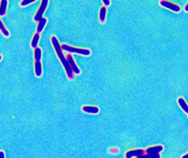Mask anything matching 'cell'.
I'll return each mask as SVG.
<instances>
[{
  "label": "cell",
  "instance_id": "1",
  "mask_svg": "<svg viewBox=\"0 0 188 158\" xmlns=\"http://www.w3.org/2000/svg\"><path fill=\"white\" fill-rule=\"evenodd\" d=\"M51 42L53 45L54 47L55 48L56 52L58 55V58L64 66L65 69L66 70L67 76L69 79H72L74 77V73H73L74 71L72 70L71 67L69 64V61H67L66 58L65 57L64 54L62 53L61 47L59 44L58 40L55 36H53V37H51Z\"/></svg>",
  "mask_w": 188,
  "mask_h": 158
},
{
  "label": "cell",
  "instance_id": "2",
  "mask_svg": "<svg viewBox=\"0 0 188 158\" xmlns=\"http://www.w3.org/2000/svg\"><path fill=\"white\" fill-rule=\"evenodd\" d=\"M62 50L66 51L67 52L70 53H75L77 54H80L81 55H90V50H86V49H82V48H75L71 46H69L68 45L63 44L61 46Z\"/></svg>",
  "mask_w": 188,
  "mask_h": 158
},
{
  "label": "cell",
  "instance_id": "3",
  "mask_svg": "<svg viewBox=\"0 0 188 158\" xmlns=\"http://www.w3.org/2000/svg\"><path fill=\"white\" fill-rule=\"evenodd\" d=\"M48 2H49L48 0H42L40 8L38 9L37 13L35 16L34 18V21H39L42 18V15L48 6Z\"/></svg>",
  "mask_w": 188,
  "mask_h": 158
},
{
  "label": "cell",
  "instance_id": "4",
  "mask_svg": "<svg viewBox=\"0 0 188 158\" xmlns=\"http://www.w3.org/2000/svg\"><path fill=\"white\" fill-rule=\"evenodd\" d=\"M160 4L162 6L164 7L165 8H168L171 11H174L175 12H179L180 11V7L179 6L175 5L174 3L167 1H161L160 2Z\"/></svg>",
  "mask_w": 188,
  "mask_h": 158
},
{
  "label": "cell",
  "instance_id": "5",
  "mask_svg": "<svg viewBox=\"0 0 188 158\" xmlns=\"http://www.w3.org/2000/svg\"><path fill=\"white\" fill-rule=\"evenodd\" d=\"M67 61H69V64L74 73L76 74H80L81 73L80 69L78 68V67L75 63L74 59L71 54H69L68 55H67Z\"/></svg>",
  "mask_w": 188,
  "mask_h": 158
},
{
  "label": "cell",
  "instance_id": "6",
  "mask_svg": "<svg viewBox=\"0 0 188 158\" xmlns=\"http://www.w3.org/2000/svg\"><path fill=\"white\" fill-rule=\"evenodd\" d=\"M145 151L142 149H138L136 150H130L126 153V157L127 158H131L134 156L138 157L139 156L145 154Z\"/></svg>",
  "mask_w": 188,
  "mask_h": 158
},
{
  "label": "cell",
  "instance_id": "7",
  "mask_svg": "<svg viewBox=\"0 0 188 158\" xmlns=\"http://www.w3.org/2000/svg\"><path fill=\"white\" fill-rule=\"evenodd\" d=\"M163 150V147L162 145H157L154 147H149L145 150L147 154H157L159 153Z\"/></svg>",
  "mask_w": 188,
  "mask_h": 158
},
{
  "label": "cell",
  "instance_id": "8",
  "mask_svg": "<svg viewBox=\"0 0 188 158\" xmlns=\"http://www.w3.org/2000/svg\"><path fill=\"white\" fill-rule=\"evenodd\" d=\"M82 111L86 113L90 114H98L99 112V109L97 107L92 106H84L82 107Z\"/></svg>",
  "mask_w": 188,
  "mask_h": 158
},
{
  "label": "cell",
  "instance_id": "9",
  "mask_svg": "<svg viewBox=\"0 0 188 158\" xmlns=\"http://www.w3.org/2000/svg\"><path fill=\"white\" fill-rule=\"evenodd\" d=\"M35 73L37 77H40L42 74V66L40 61H35Z\"/></svg>",
  "mask_w": 188,
  "mask_h": 158
},
{
  "label": "cell",
  "instance_id": "10",
  "mask_svg": "<svg viewBox=\"0 0 188 158\" xmlns=\"http://www.w3.org/2000/svg\"><path fill=\"white\" fill-rule=\"evenodd\" d=\"M178 102L180 105L181 108L183 109V111L188 114V105L187 104V103H186L184 99L183 98H179L178 100Z\"/></svg>",
  "mask_w": 188,
  "mask_h": 158
},
{
  "label": "cell",
  "instance_id": "11",
  "mask_svg": "<svg viewBox=\"0 0 188 158\" xmlns=\"http://www.w3.org/2000/svg\"><path fill=\"white\" fill-rule=\"evenodd\" d=\"M7 3L8 2L7 0L1 1V7H0V16H3L5 15L7 7Z\"/></svg>",
  "mask_w": 188,
  "mask_h": 158
},
{
  "label": "cell",
  "instance_id": "12",
  "mask_svg": "<svg viewBox=\"0 0 188 158\" xmlns=\"http://www.w3.org/2000/svg\"><path fill=\"white\" fill-rule=\"evenodd\" d=\"M47 23V19L45 18H42L39 22V24L37 27V32L38 33H40L42 32V30L44 29V26Z\"/></svg>",
  "mask_w": 188,
  "mask_h": 158
},
{
  "label": "cell",
  "instance_id": "13",
  "mask_svg": "<svg viewBox=\"0 0 188 158\" xmlns=\"http://www.w3.org/2000/svg\"><path fill=\"white\" fill-rule=\"evenodd\" d=\"M40 38V35L39 33H35V34L34 35V37L33 38L32 40V43H31V46H32V47L33 48H37L38 46V41H39V40Z\"/></svg>",
  "mask_w": 188,
  "mask_h": 158
},
{
  "label": "cell",
  "instance_id": "14",
  "mask_svg": "<svg viewBox=\"0 0 188 158\" xmlns=\"http://www.w3.org/2000/svg\"><path fill=\"white\" fill-rule=\"evenodd\" d=\"M106 7L103 6L101 8L100 13H99V18L102 22H104L106 20Z\"/></svg>",
  "mask_w": 188,
  "mask_h": 158
},
{
  "label": "cell",
  "instance_id": "15",
  "mask_svg": "<svg viewBox=\"0 0 188 158\" xmlns=\"http://www.w3.org/2000/svg\"><path fill=\"white\" fill-rule=\"evenodd\" d=\"M137 158H161V155L159 153L157 154H143L142 156H139Z\"/></svg>",
  "mask_w": 188,
  "mask_h": 158
},
{
  "label": "cell",
  "instance_id": "16",
  "mask_svg": "<svg viewBox=\"0 0 188 158\" xmlns=\"http://www.w3.org/2000/svg\"><path fill=\"white\" fill-rule=\"evenodd\" d=\"M34 58L35 61H40L42 58V50L37 47L35 49Z\"/></svg>",
  "mask_w": 188,
  "mask_h": 158
},
{
  "label": "cell",
  "instance_id": "17",
  "mask_svg": "<svg viewBox=\"0 0 188 158\" xmlns=\"http://www.w3.org/2000/svg\"><path fill=\"white\" fill-rule=\"evenodd\" d=\"M0 29L1 30L2 32L3 35L6 36V37H8V36L10 35V32H8V30L7 29H6L5 27L3 25L2 22L1 21H0Z\"/></svg>",
  "mask_w": 188,
  "mask_h": 158
},
{
  "label": "cell",
  "instance_id": "18",
  "mask_svg": "<svg viewBox=\"0 0 188 158\" xmlns=\"http://www.w3.org/2000/svg\"><path fill=\"white\" fill-rule=\"evenodd\" d=\"M35 0H24L21 3V5L22 6H26L28 5L30 3L34 2Z\"/></svg>",
  "mask_w": 188,
  "mask_h": 158
},
{
  "label": "cell",
  "instance_id": "19",
  "mask_svg": "<svg viewBox=\"0 0 188 158\" xmlns=\"http://www.w3.org/2000/svg\"><path fill=\"white\" fill-rule=\"evenodd\" d=\"M103 2L104 4L106 6H108L110 4V2L109 0H103Z\"/></svg>",
  "mask_w": 188,
  "mask_h": 158
},
{
  "label": "cell",
  "instance_id": "20",
  "mask_svg": "<svg viewBox=\"0 0 188 158\" xmlns=\"http://www.w3.org/2000/svg\"><path fill=\"white\" fill-rule=\"evenodd\" d=\"M0 158H5V153L3 151L0 152Z\"/></svg>",
  "mask_w": 188,
  "mask_h": 158
},
{
  "label": "cell",
  "instance_id": "21",
  "mask_svg": "<svg viewBox=\"0 0 188 158\" xmlns=\"http://www.w3.org/2000/svg\"><path fill=\"white\" fill-rule=\"evenodd\" d=\"M182 158H188V153L187 154H186V155L183 156Z\"/></svg>",
  "mask_w": 188,
  "mask_h": 158
},
{
  "label": "cell",
  "instance_id": "22",
  "mask_svg": "<svg viewBox=\"0 0 188 158\" xmlns=\"http://www.w3.org/2000/svg\"><path fill=\"white\" fill-rule=\"evenodd\" d=\"M185 11L186 12H188V3H187V5H186V7H185Z\"/></svg>",
  "mask_w": 188,
  "mask_h": 158
},
{
  "label": "cell",
  "instance_id": "23",
  "mask_svg": "<svg viewBox=\"0 0 188 158\" xmlns=\"http://www.w3.org/2000/svg\"></svg>",
  "mask_w": 188,
  "mask_h": 158
}]
</instances>
